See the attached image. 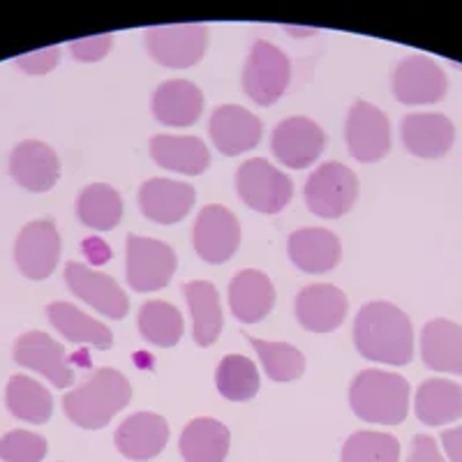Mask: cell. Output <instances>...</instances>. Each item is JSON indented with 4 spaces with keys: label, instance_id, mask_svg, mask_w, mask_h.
<instances>
[{
    "label": "cell",
    "instance_id": "obj_25",
    "mask_svg": "<svg viewBox=\"0 0 462 462\" xmlns=\"http://www.w3.org/2000/svg\"><path fill=\"white\" fill-rule=\"evenodd\" d=\"M420 358L435 373L462 374V326L432 319L420 333Z\"/></svg>",
    "mask_w": 462,
    "mask_h": 462
},
{
    "label": "cell",
    "instance_id": "obj_31",
    "mask_svg": "<svg viewBox=\"0 0 462 462\" xmlns=\"http://www.w3.org/2000/svg\"><path fill=\"white\" fill-rule=\"evenodd\" d=\"M7 410L16 419L42 426L53 414V398L42 383L26 374H14L5 389Z\"/></svg>",
    "mask_w": 462,
    "mask_h": 462
},
{
    "label": "cell",
    "instance_id": "obj_3",
    "mask_svg": "<svg viewBox=\"0 0 462 462\" xmlns=\"http://www.w3.org/2000/svg\"><path fill=\"white\" fill-rule=\"evenodd\" d=\"M410 382L386 370H363L354 377L349 404L354 414L368 423L398 426L410 411Z\"/></svg>",
    "mask_w": 462,
    "mask_h": 462
},
{
    "label": "cell",
    "instance_id": "obj_16",
    "mask_svg": "<svg viewBox=\"0 0 462 462\" xmlns=\"http://www.w3.org/2000/svg\"><path fill=\"white\" fill-rule=\"evenodd\" d=\"M208 132L217 151L234 158V155H243V152L257 148L263 134V125L245 106L222 105L210 116Z\"/></svg>",
    "mask_w": 462,
    "mask_h": 462
},
{
    "label": "cell",
    "instance_id": "obj_37",
    "mask_svg": "<svg viewBox=\"0 0 462 462\" xmlns=\"http://www.w3.org/2000/svg\"><path fill=\"white\" fill-rule=\"evenodd\" d=\"M47 451V439L35 432L10 430L0 439V460L5 462H42Z\"/></svg>",
    "mask_w": 462,
    "mask_h": 462
},
{
    "label": "cell",
    "instance_id": "obj_36",
    "mask_svg": "<svg viewBox=\"0 0 462 462\" xmlns=\"http://www.w3.org/2000/svg\"><path fill=\"white\" fill-rule=\"evenodd\" d=\"M400 441L386 432H354L345 441L340 462H398Z\"/></svg>",
    "mask_w": 462,
    "mask_h": 462
},
{
    "label": "cell",
    "instance_id": "obj_27",
    "mask_svg": "<svg viewBox=\"0 0 462 462\" xmlns=\"http://www.w3.org/2000/svg\"><path fill=\"white\" fill-rule=\"evenodd\" d=\"M47 317L53 328L72 345H88L102 349V352L111 349L114 345V333L102 321L81 312L77 305L56 300L47 308Z\"/></svg>",
    "mask_w": 462,
    "mask_h": 462
},
{
    "label": "cell",
    "instance_id": "obj_29",
    "mask_svg": "<svg viewBox=\"0 0 462 462\" xmlns=\"http://www.w3.org/2000/svg\"><path fill=\"white\" fill-rule=\"evenodd\" d=\"M183 294L188 300L189 315H192V336L199 346H210L217 342L222 333V308L220 294L213 282L195 280L183 284Z\"/></svg>",
    "mask_w": 462,
    "mask_h": 462
},
{
    "label": "cell",
    "instance_id": "obj_35",
    "mask_svg": "<svg viewBox=\"0 0 462 462\" xmlns=\"http://www.w3.org/2000/svg\"><path fill=\"white\" fill-rule=\"evenodd\" d=\"M245 337L257 349L259 361H262L268 379H273V382H294V379H299L305 373V356L296 346L287 345V342L259 340V337H250L247 333Z\"/></svg>",
    "mask_w": 462,
    "mask_h": 462
},
{
    "label": "cell",
    "instance_id": "obj_28",
    "mask_svg": "<svg viewBox=\"0 0 462 462\" xmlns=\"http://www.w3.org/2000/svg\"><path fill=\"white\" fill-rule=\"evenodd\" d=\"M414 410L426 426H447L462 416V386L451 379H426L416 391Z\"/></svg>",
    "mask_w": 462,
    "mask_h": 462
},
{
    "label": "cell",
    "instance_id": "obj_34",
    "mask_svg": "<svg viewBox=\"0 0 462 462\" xmlns=\"http://www.w3.org/2000/svg\"><path fill=\"white\" fill-rule=\"evenodd\" d=\"M216 383L222 398L231 402H247L259 393L257 365L243 354H229L217 365Z\"/></svg>",
    "mask_w": 462,
    "mask_h": 462
},
{
    "label": "cell",
    "instance_id": "obj_9",
    "mask_svg": "<svg viewBox=\"0 0 462 462\" xmlns=\"http://www.w3.org/2000/svg\"><path fill=\"white\" fill-rule=\"evenodd\" d=\"M391 88L402 105H435L447 95L448 79L430 56L414 53L395 65Z\"/></svg>",
    "mask_w": 462,
    "mask_h": 462
},
{
    "label": "cell",
    "instance_id": "obj_2",
    "mask_svg": "<svg viewBox=\"0 0 462 462\" xmlns=\"http://www.w3.org/2000/svg\"><path fill=\"white\" fill-rule=\"evenodd\" d=\"M132 400V386L123 373L114 368L95 370L79 389L63 398V410L74 426L84 430H100L125 410Z\"/></svg>",
    "mask_w": 462,
    "mask_h": 462
},
{
    "label": "cell",
    "instance_id": "obj_21",
    "mask_svg": "<svg viewBox=\"0 0 462 462\" xmlns=\"http://www.w3.org/2000/svg\"><path fill=\"white\" fill-rule=\"evenodd\" d=\"M400 134L404 148L423 160L444 158L456 142V127L444 114H407Z\"/></svg>",
    "mask_w": 462,
    "mask_h": 462
},
{
    "label": "cell",
    "instance_id": "obj_42",
    "mask_svg": "<svg viewBox=\"0 0 462 462\" xmlns=\"http://www.w3.org/2000/svg\"><path fill=\"white\" fill-rule=\"evenodd\" d=\"M81 247H84V253L88 254V259L93 263H105L111 259L109 245H106L105 241H100V238H86V241L81 243Z\"/></svg>",
    "mask_w": 462,
    "mask_h": 462
},
{
    "label": "cell",
    "instance_id": "obj_15",
    "mask_svg": "<svg viewBox=\"0 0 462 462\" xmlns=\"http://www.w3.org/2000/svg\"><path fill=\"white\" fill-rule=\"evenodd\" d=\"M14 361L22 368L35 370L47 377L56 389H68L74 383V370L69 368L65 346L42 331H28L19 336L14 345Z\"/></svg>",
    "mask_w": 462,
    "mask_h": 462
},
{
    "label": "cell",
    "instance_id": "obj_14",
    "mask_svg": "<svg viewBox=\"0 0 462 462\" xmlns=\"http://www.w3.org/2000/svg\"><path fill=\"white\" fill-rule=\"evenodd\" d=\"M16 266L28 280H47L60 259V236L51 220L28 222L14 245Z\"/></svg>",
    "mask_w": 462,
    "mask_h": 462
},
{
    "label": "cell",
    "instance_id": "obj_17",
    "mask_svg": "<svg viewBox=\"0 0 462 462\" xmlns=\"http://www.w3.org/2000/svg\"><path fill=\"white\" fill-rule=\"evenodd\" d=\"M197 201L189 183L169 179H151L139 188V208L148 220L158 225H176L188 216Z\"/></svg>",
    "mask_w": 462,
    "mask_h": 462
},
{
    "label": "cell",
    "instance_id": "obj_38",
    "mask_svg": "<svg viewBox=\"0 0 462 462\" xmlns=\"http://www.w3.org/2000/svg\"><path fill=\"white\" fill-rule=\"evenodd\" d=\"M72 56L79 60V63H97L114 47V35H93V37H81V40H72L68 44Z\"/></svg>",
    "mask_w": 462,
    "mask_h": 462
},
{
    "label": "cell",
    "instance_id": "obj_30",
    "mask_svg": "<svg viewBox=\"0 0 462 462\" xmlns=\"http://www.w3.org/2000/svg\"><path fill=\"white\" fill-rule=\"evenodd\" d=\"M185 462H225L229 453V430L216 419H195L185 426L179 441Z\"/></svg>",
    "mask_w": 462,
    "mask_h": 462
},
{
    "label": "cell",
    "instance_id": "obj_7",
    "mask_svg": "<svg viewBox=\"0 0 462 462\" xmlns=\"http://www.w3.org/2000/svg\"><path fill=\"white\" fill-rule=\"evenodd\" d=\"M179 259L171 247L155 238L127 236V284L139 294L160 291L171 282Z\"/></svg>",
    "mask_w": 462,
    "mask_h": 462
},
{
    "label": "cell",
    "instance_id": "obj_26",
    "mask_svg": "<svg viewBox=\"0 0 462 462\" xmlns=\"http://www.w3.org/2000/svg\"><path fill=\"white\" fill-rule=\"evenodd\" d=\"M151 158L158 167L185 176H199L210 164L208 146L201 139L173 134H155L151 139Z\"/></svg>",
    "mask_w": 462,
    "mask_h": 462
},
{
    "label": "cell",
    "instance_id": "obj_32",
    "mask_svg": "<svg viewBox=\"0 0 462 462\" xmlns=\"http://www.w3.org/2000/svg\"><path fill=\"white\" fill-rule=\"evenodd\" d=\"M77 216L88 229L109 231L123 220V199L111 185L93 183L79 192Z\"/></svg>",
    "mask_w": 462,
    "mask_h": 462
},
{
    "label": "cell",
    "instance_id": "obj_33",
    "mask_svg": "<svg viewBox=\"0 0 462 462\" xmlns=\"http://www.w3.org/2000/svg\"><path fill=\"white\" fill-rule=\"evenodd\" d=\"M139 333L155 346H176L183 337V315L167 300H146L137 317Z\"/></svg>",
    "mask_w": 462,
    "mask_h": 462
},
{
    "label": "cell",
    "instance_id": "obj_20",
    "mask_svg": "<svg viewBox=\"0 0 462 462\" xmlns=\"http://www.w3.org/2000/svg\"><path fill=\"white\" fill-rule=\"evenodd\" d=\"M12 179L31 192H47L60 179V160L51 146L35 139L16 143L10 155Z\"/></svg>",
    "mask_w": 462,
    "mask_h": 462
},
{
    "label": "cell",
    "instance_id": "obj_22",
    "mask_svg": "<svg viewBox=\"0 0 462 462\" xmlns=\"http://www.w3.org/2000/svg\"><path fill=\"white\" fill-rule=\"evenodd\" d=\"M151 109L162 125L189 127L204 111V93L192 81L169 79L155 88Z\"/></svg>",
    "mask_w": 462,
    "mask_h": 462
},
{
    "label": "cell",
    "instance_id": "obj_41",
    "mask_svg": "<svg viewBox=\"0 0 462 462\" xmlns=\"http://www.w3.org/2000/svg\"><path fill=\"white\" fill-rule=\"evenodd\" d=\"M441 447L451 462H462V426L441 432Z\"/></svg>",
    "mask_w": 462,
    "mask_h": 462
},
{
    "label": "cell",
    "instance_id": "obj_39",
    "mask_svg": "<svg viewBox=\"0 0 462 462\" xmlns=\"http://www.w3.org/2000/svg\"><path fill=\"white\" fill-rule=\"evenodd\" d=\"M58 60H60V49L47 47V49H40V51H31V53H23V56H16L14 65L28 74H47L56 68Z\"/></svg>",
    "mask_w": 462,
    "mask_h": 462
},
{
    "label": "cell",
    "instance_id": "obj_4",
    "mask_svg": "<svg viewBox=\"0 0 462 462\" xmlns=\"http://www.w3.org/2000/svg\"><path fill=\"white\" fill-rule=\"evenodd\" d=\"M291 79V65L287 53L266 40H254L245 69H243V90L254 105L271 106L280 100Z\"/></svg>",
    "mask_w": 462,
    "mask_h": 462
},
{
    "label": "cell",
    "instance_id": "obj_8",
    "mask_svg": "<svg viewBox=\"0 0 462 462\" xmlns=\"http://www.w3.org/2000/svg\"><path fill=\"white\" fill-rule=\"evenodd\" d=\"M208 44L206 23H173L146 31V47L155 63L169 69H185L204 58Z\"/></svg>",
    "mask_w": 462,
    "mask_h": 462
},
{
    "label": "cell",
    "instance_id": "obj_13",
    "mask_svg": "<svg viewBox=\"0 0 462 462\" xmlns=\"http://www.w3.org/2000/svg\"><path fill=\"white\" fill-rule=\"evenodd\" d=\"M65 282L69 291L109 319H123L130 310V299L111 275L93 271L79 262H68Z\"/></svg>",
    "mask_w": 462,
    "mask_h": 462
},
{
    "label": "cell",
    "instance_id": "obj_1",
    "mask_svg": "<svg viewBox=\"0 0 462 462\" xmlns=\"http://www.w3.org/2000/svg\"><path fill=\"white\" fill-rule=\"evenodd\" d=\"M354 345L368 361L407 365L414 358V326L398 305L373 300L354 319Z\"/></svg>",
    "mask_w": 462,
    "mask_h": 462
},
{
    "label": "cell",
    "instance_id": "obj_19",
    "mask_svg": "<svg viewBox=\"0 0 462 462\" xmlns=\"http://www.w3.org/2000/svg\"><path fill=\"white\" fill-rule=\"evenodd\" d=\"M349 303L342 289L333 284H310L296 296V317L305 331L331 333L345 321Z\"/></svg>",
    "mask_w": 462,
    "mask_h": 462
},
{
    "label": "cell",
    "instance_id": "obj_18",
    "mask_svg": "<svg viewBox=\"0 0 462 462\" xmlns=\"http://www.w3.org/2000/svg\"><path fill=\"white\" fill-rule=\"evenodd\" d=\"M116 448L127 460L146 462L160 456L169 441V423L152 411H137L127 416L114 435Z\"/></svg>",
    "mask_w": 462,
    "mask_h": 462
},
{
    "label": "cell",
    "instance_id": "obj_6",
    "mask_svg": "<svg viewBox=\"0 0 462 462\" xmlns=\"http://www.w3.org/2000/svg\"><path fill=\"white\" fill-rule=\"evenodd\" d=\"M236 189L243 204L266 216L280 213L294 197L291 179L263 158H253L241 164L236 171Z\"/></svg>",
    "mask_w": 462,
    "mask_h": 462
},
{
    "label": "cell",
    "instance_id": "obj_11",
    "mask_svg": "<svg viewBox=\"0 0 462 462\" xmlns=\"http://www.w3.org/2000/svg\"><path fill=\"white\" fill-rule=\"evenodd\" d=\"M192 243L204 262L225 263L241 245V225L225 206H204L192 226Z\"/></svg>",
    "mask_w": 462,
    "mask_h": 462
},
{
    "label": "cell",
    "instance_id": "obj_23",
    "mask_svg": "<svg viewBox=\"0 0 462 462\" xmlns=\"http://www.w3.org/2000/svg\"><path fill=\"white\" fill-rule=\"evenodd\" d=\"M289 259L303 273H328L340 263L342 247L340 238L328 229L310 226V229H299L289 236L287 243Z\"/></svg>",
    "mask_w": 462,
    "mask_h": 462
},
{
    "label": "cell",
    "instance_id": "obj_24",
    "mask_svg": "<svg viewBox=\"0 0 462 462\" xmlns=\"http://www.w3.org/2000/svg\"><path fill=\"white\" fill-rule=\"evenodd\" d=\"M231 315L243 324H257L271 315L275 305V287L262 271H241L229 284Z\"/></svg>",
    "mask_w": 462,
    "mask_h": 462
},
{
    "label": "cell",
    "instance_id": "obj_10",
    "mask_svg": "<svg viewBox=\"0 0 462 462\" xmlns=\"http://www.w3.org/2000/svg\"><path fill=\"white\" fill-rule=\"evenodd\" d=\"M345 139L354 160L363 164L379 162L391 151L389 118L370 102L358 100L346 116Z\"/></svg>",
    "mask_w": 462,
    "mask_h": 462
},
{
    "label": "cell",
    "instance_id": "obj_40",
    "mask_svg": "<svg viewBox=\"0 0 462 462\" xmlns=\"http://www.w3.org/2000/svg\"><path fill=\"white\" fill-rule=\"evenodd\" d=\"M407 462H447L439 453L437 441L428 435H416L411 441V453Z\"/></svg>",
    "mask_w": 462,
    "mask_h": 462
},
{
    "label": "cell",
    "instance_id": "obj_5",
    "mask_svg": "<svg viewBox=\"0 0 462 462\" xmlns=\"http://www.w3.org/2000/svg\"><path fill=\"white\" fill-rule=\"evenodd\" d=\"M305 204L315 216L337 220L352 210L358 197L356 173L340 162H324L303 188Z\"/></svg>",
    "mask_w": 462,
    "mask_h": 462
},
{
    "label": "cell",
    "instance_id": "obj_12",
    "mask_svg": "<svg viewBox=\"0 0 462 462\" xmlns=\"http://www.w3.org/2000/svg\"><path fill=\"white\" fill-rule=\"evenodd\" d=\"M326 143V132L312 118L294 116L280 121L271 134L273 155L289 169H305L321 158Z\"/></svg>",
    "mask_w": 462,
    "mask_h": 462
}]
</instances>
